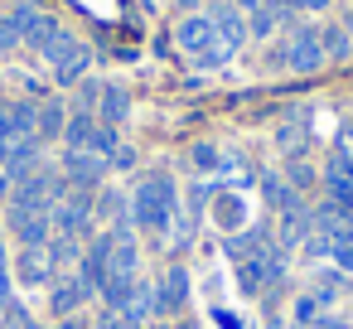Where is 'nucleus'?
<instances>
[{"label": "nucleus", "mask_w": 353, "mask_h": 329, "mask_svg": "<svg viewBox=\"0 0 353 329\" xmlns=\"http://www.w3.org/2000/svg\"><path fill=\"white\" fill-rule=\"evenodd\" d=\"M174 44H179L199 68H223V63L237 54V49L218 34V25H213L208 15H189V20H179V25H174Z\"/></svg>", "instance_id": "f257e3e1"}, {"label": "nucleus", "mask_w": 353, "mask_h": 329, "mask_svg": "<svg viewBox=\"0 0 353 329\" xmlns=\"http://www.w3.org/2000/svg\"><path fill=\"white\" fill-rule=\"evenodd\" d=\"M92 136H97V126H92V117H88V112H78V117L63 126V141H68V150H92Z\"/></svg>", "instance_id": "a211bd4d"}, {"label": "nucleus", "mask_w": 353, "mask_h": 329, "mask_svg": "<svg viewBox=\"0 0 353 329\" xmlns=\"http://www.w3.org/2000/svg\"><path fill=\"white\" fill-rule=\"evenodd\" d=\"M59 329H78V324H73V319H63V324H59Z\"/></svg>", "instance_id": "2f4dec72"}, {"label": "nucleus", "mask_w": 353, "mask_h": 329, "mask_svg": "<svg viewBox=\"0 0 353 329\" xmlns=\"http://www.w3.org/2000/svg\"><path fill=\"white\" fill-rule=\"evenodd\" d=\"M305 131H310L305 121H290V126H281V136H276V141H281L285 150H300V141H305Z\"/></svg>", "instance_id": "5701e85b"}, {"label": "nucleus", "mask_w": 353, "mask_h": 329, "mask_svg": "<svg viewBox=\"0 0 353 329\" xmlns=\"http://www.w3.org/2000/svg\"><path fill=\"white\" fill-rule=\"evenodd\" d=\"M281 25V15L271 10V6H256V15H252V25H247V34H271Z\"/></svg>", "instance_id": "4be33fe9"}, {"label": "nucleus", "mask_w": 353, "mask_h": 329, "mask_svg": "<svg viewBox=\"0 0 353 329\" xmlns=\"http://www.w3.org/2000/svg\"><path fill=\"white\" fill-rule=\"evenodd\" d=\"M131 218H136L141 228H150V232H165V228L174 223V184H170L165 175L145 179V184L136 189V199H131Z\"/></svg>", "instance_id": "f03ea898"}, {"label": "nucleus", "mask_w": 353, "mask_h": 329, "mask_svg": "<svg viewBox=\"0 0 353 329\" xmlns=\"http://www.w3.org/2000/svg\"><path fill=\"white\" fill-rule=\"evenodd\" d=\"M88 218H92V199H88V194L63 189V194L49 203V223H54L59 237H73V242H78V232H88Z\"/></svg>", "instance_id": "7ed1b4c3"}, {"label": "nucleus", "mask_w": 353, "mask_h": 329, "mask_svg": "<svg viewBox=\"0 0 353 329\" xmlns=\"http://www.w3.org/2000/svg\"><path fill=\"white\" fill-rule=\"evenodd\" d=\"M310 228L324 232V237H334V242H353V208H343V203H324V208L310 218Z\"/></svg>", "instance_id": "6e6552de"}, {"label": "nucleus", "mask_w": 353, "mask_h": 329, "mask_svg": "<svg viewBox=\"0 0 353 329\" xmlns=\"http://www.w3.org/2000/svg\"><path fill=\"white\" fill-rule=\"evenodd\" d=\"M218 324H223V329H242V319H237V315H228V310H218Z\"/></svg>", "instance_id": "c756f323"}, {"label": "nucleus", "mask_w": 353, "mask_h": 329, "mask_svg": "<svg viewBox=\"0 0 353 329\" xmlns=\"http://www.w3.org/2000/svg\"><path fill=\"white\" fill-rule=\"evenodd\" d=\"M49 276H54V252H49V242H44V247H25V252H20V281L39 286V281H49Z\"/></svg>", "instance_id": "f8f14e48"}, {"label": "nucleus", "mask_w": 353, "mask_h": 329, "mask_svg": "<svg viewBox=\"0 0 353 329\" xmlns=\"http://www.w3.org/2000/svg\"><path fill=\"white\" fill-rule=\"evenodd\" d=\"M10 310V271H6V247H0V315Z\"/></svg>", "instance_id": "b1692460"}, {"label": "nucleus", "mask_w": 353, "mask_h": 329, "mask_svg": "<svg viewBox=\"0 0 353 329\" xmlns=\"http://www.w3.org/2000/svg\"><path fill=\"white\" fill-rule=\"evenodd\" d=\"M329 194H334V203L353 208V160H348L343 150L329 155Z\"/></svg>", "instance_id": "9b49d317"}, {"label": "nucleus", "mask_w": 353, "mask_h": 329, "mask_svg": "<svg viewBox=\"0 0 353 329\" xmlns=\"http://www.w3.org/2000/svg\"><path fill=\"white\" fill-rule=\"evenodd\" d=\"M97 112H102V121H107V126H117V121L131 112V97H126V88H117V83H112V88H102V102H97Z\"/></svg>", "instance_id": "f3484780"}, {"label": "nucleus", "mask_w": 353, "mask_h": 329, "mask_svg": "<svg viewBox=\"0 0 353 329\" xmlns=\"http://www.w3.org/2000/svg\"><path fill=\"white\" fill-rule=\"evenodd\" d=\"M63 126H68V121H63V107H59V102H44V107H39V141L63 136Z\"/></svg>", "instance_id": "6ab92c4d"}, {"label": "nucleus", "mask_w": 353, "mask_h": 329, "mask_svg": "<svg viewBox=\"0 0 353 329\" xmlns=\"http://www.w3.org/2000/svg\"><path fill=\"white\" fill-rule=\"evenodd\" d=\"M117 315H126L131 324H141V319H150L155 315V286H145V281H136L131 286V295L121 300V310Z\"/></svg>", "instance_id": "4468645a"}, {"label": "nucleus", "mask_w": 353, "mask_h": 329, "mask_svg": "<svg viewBox=\"0 0 353 329\" xmlns=\"http://www.w3.org/2000/svg\"><path fill=\"white\" fill-rule=\"evenodd\" d=\"M97 329H136V324H131V319H126V315H117V310H107V315H102V324H97Z\"/></svg>", "instance_id": "393cba45"}, {"label": "nucleus", "mask_w": 353, "mask_h": 329, "mask_svg": "<svg viewBox=\"0 0 353 329\" xmlns=\"http://www.w3.org/2000/svg\"><path fill=\"white\" fill-rule=\"evenodd\" d=\"M88 295H92V290L83 286V276H73V281H59V286H54V310H59V315H73V310H78Z\"/></svg>", "instance_id": "dca6fc26"}, {"label": "nucleus", "mask_w": 353, "mask_h": 329, "mask_svg": "<svg viewBox=\"0 0 353 329\" xmlns=\"http://www.w3.org/2000/svg\"><path fill=\"white\" fill-rule=\"evenodd\" d=\"M59 194H63V179H59V175H49V170H30V175L15 184V208H49Z\"/></svg>", "instance_id": "423d86ee"}, {"label": "nucleus", "mask_w": 353, "mask_h": 329, "mask_svg": "<svg viewBox=\"0 0 353 329\" xmlns=\"http://www.w3.org/2000/svg\"><path fill=\"white\" fill-rule=\"evenodd\" d=\"M290 6H295V10H324L329 0H290Z\"/></svg>", "instance_id": "c85d7f7f"}, {"label": "nucleus", "mask_w": 353, "mask_h": 329, "mask_svg": "<svg viewBox=\"0 0 353 329\" xmlns=\"http://www.w3.org/2000/svg\"><path fill=\"white\" fill-rule=\"evenodd\" d=\"M184 300H189V271L170 266L165 281L155 286V310H184Z\"/></svg>", "instance_id": "9d476101"}, {"label": "nucleus", "mask_w": 353, "mask_h": 329, "mask_svg": "<svg viewBox=\"0 0 353 329\" xmlns=\"http://www.w3.org/2000/svg\"><path fill=\"white\" fill-rule=\"evenodd\" d=\"M88 63H92V54L83 49V44H73L63 59H54V78L63 83V88H73V83H83V73H88Z\"/></svg>", "instance_id": "ddd939ff"}, {"label": "nucleus", "mask_w": 353, "mask_h": 329, "mask_svg": "<svg viewBox=\"0 0 353 329\" xmlns=\"http://www.w3.org/2000/svg\"><path fill=\"white\" fill-rule=\"evenodd\" d=\"M348 25H353V20H348Z\"/></svg>", "instance_id": "f704fd0d"}, {"label": "nucleus", "mask_w": 353, "mask_h": 329, "mask_svg": "<svg viewBox=\"0 0 353 329\" xmlns=\"http://www.w3.org/2000/svg\"><path fill=\"white\" fill-rule=\"evenodd\" d=\"M319 44H324V59H348V30H324L319 34Z\"/></svg>", "instance_id": "412c9836"}, {"label": "nucleus", "mask_w": 353, "mask_h": 329, "mask_svg": "<svg viewBox=\"0 0 353 329\" xmlns=\"http://www.w3.org/2000/svg\"><path fill=\"white\" fill-rule=\"evenodd\" d=\"M281 271H285L281 252L261 247V252H252V257H242V261H237V286H242L247 295H261V286H266V281H276Z\"/></svg>", "instance_id": "39448f33"}, {"label": "nucleus", "mask_w": 353, "mask_h": 329, "mask_svg": "<svg viewBox=\"0 0 353 329\" xmlns=\"http://www.w3.org/2000/svg\"><path fill=\"white\" fill-rule=\"evenodd\" d=\"M155 329H170V324H155Z\"/></svg>", "instance_id": "72a5a7b5"}, {"label": "nucleus", "mask_w": 353, "mask_h": 329, "mask_svg": "<svg viewBox=\"0 0 353 329\" xmlns=\"http://www.w3.org/2000/svg\"><path fill=\"white\" fill-rule=\"evenodd\" d=\"M208 20L218 25V34H223V39L232 44V49H237V44L247 39V20H242V10H237V6H218V10H213Z\"/></svg>", "instance_id": "2eb2a0df"}, {"label": "nucleus", "mask_w": 353, "mask_h": 329, "mask_svg": "<svg viewBox=\"0 0 353 329\" xmlns=\"http://www.w3.org/2000/svg\"><path fill=\"white\" fill-rule=\"evenodd\" d=\"M232 6H247V10H256V6H266V0H232Z\"/></svg>", "instance_id": "7c9ffc66"}, {"label": "nucleus", "mask_w": 353, "mask_h": 329, "mask_svg": "<svg viewBox=\"0 0 353 329\" xmlns=\"http://www.w3.org/2000/svg\"><path fill=\"white\" fill-rule=\"evenodd\" d=\"M107 155H97V150H68V160H63V175L73 179V184H83V189H92L102 175H107Z\"/></svg>", "instance_id": "0eeeda50"}, {"label": "nucleus", "mask_w": 353, "mask_h": 329, "mask_svg": "<svg viewBox=\"0 0 353 329\" xmlns=\"http://www.w3.org/2000/svg\"><path fill=\"white\" fill-rule=\"evenodd\" d=\"M276 59H281L285 68H295V73H314V68L324 63V44H319L314 30H295V34L276 49Z\"/></svg>", "instance_id": "20e7f679"}, {"label": "nucleus", "mask_w": 353, "mask_h": 329, "mask_svg": "<svg viewBox=\"0 0 353 329\" xmlns=\"http://www.w3.org/2000/svg\"><path fill=\"white\" fill-rule=\"evenodd\" d=\"M290 175H295V179H290V184H295V189H305V184H310V179H314V175H310V165H300V160H295V165H290Z\"/></svg>", "instance_id": "bb28decb"}, {"label": "nucleus", "mask_w": 353, "mask_h": 329, "mask_svg": "<svg viewBox=\"0 0 353 329\" xmlns=\"http://www.w3.org/2000/svg\"><path fill=\"white\" fill-rule=\"evenodd\" d=\"M334 261H339L343 271H353V242H339V247H334Z\"/></svg>", "instance_id": "a878e982"}, {"label": "nucleus", "mask_w": 353, "mask_h": 329, "mask_svg": "<svg viewBox=\"0 0 353 329\" xmlns=\"http://www.w3.org/2000/svg\"><path fill=\"white\" fill-rule=\"evenodd\" d=\"M324 305H329L324 290H319V295H300V300H295V324H319V319H324Z\"/></svg>", "instance_id": "aec40b11"}, {"label": "nucleus", "mask_w": 353, "mask_h": 329, "mask_svg": "<svg viewBox=\"0 0 353 329\" xmlns=\"http://www.w3.org/2000/svg\"><path fill=\"white\" fill-rule=\"evenodd\" d=\"M15 232L25 237V247H44L54 223H49V208H15Z\"/></svg>", "instance_id": "1a4fd4ad"}, {"label": "nucleus", "mask_w": 353, "mask_h": 329, "mask_svg": "<svg viewBox=\"0 0 353 329\" xmlns=\"http://www.w3.org/2000/svg\"><path fill=\"white\" fill-rule=\"evenodd\" d=\"M295 329H314V324H295Z\"/></svg>", "instance_id": "473e14b6"}, {"label": "nucleus", "mask_w": 353, "mask_h": 329, "mask_svg": "<svg viewBox=\"0 0 353 329\" xmlns=\"http://www.w3.org/2000/svg\"><path fill=\"white\" fill-rule=\"evenodd\" d=\"M194 160H199V165H218V155H213V146H199V150H194Z\"/></svg>", "instance_id": "cd10ccee"}]
</instances>
